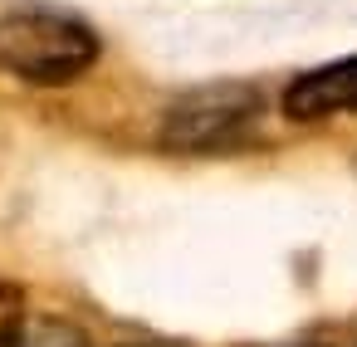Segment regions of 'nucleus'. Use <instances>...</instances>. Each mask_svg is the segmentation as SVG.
<instances>
[{"label":"nucleus","mask_w":357,"mask_h":347,"mask_svg":"<svg viewBox=\"0 0 357 347\" xmlns=\"http://www.w3.org/2000/svg\"><path fill=\"white\" fill-rule=\"evenodd\" d=\"M98 64V35L64 10L25 6L0 15V74L35 88H64Z\"/></svg>","instance_id":"f257e3e1"},{"label":"nucleus","mask_w":357,"mask_h":347,"mask_svg":"<svg viewBox=\"0 0 357 347\" xmlns=\"http://www.w3.org/2000/svg\"><path fill=\"white\" fill-rule=\"evenodd\" d=\"M264 123V93L255 84H201L167 103L157 147L172 157H215L250 142Z\"/></svg>","instance_id":"f03ea898"},{"label":"nucleus","mask_w":357,"mask_h":347,"mask_svg":"<svg viewBox=\"0 0 357 347\" xmlns=\"http://www.w3.org/2000/svg\"><path fill=\"white\" fill-rule=\"evenodd\" d=\"M337 113H357V59L323 64L313 74H298L284 88V118L289 123H323Z\"/></svg>","instance_id":"7ed1b4c3"},{"label":"nucleus","mask_w":357,"mask_h":347,"mask_svg":"<svg viewBox=\"0 0 357 347\" xmlns=\"http://www.w3.org/2000/svg\"><path fill=\"white\" fill-rule=\"evenodd\" d=\"M20 347H89V337L69 323V318H54V313H35Z\"/></svg>","instance_id":"20e7f679"},{"label":"nucleus","mask_w":357,"mask_h":347,"mask_svg":"<svg viewBox=\"0 0 357 347\" xmlns=\"http://www.w3.org/2000/svg\"><path fill=\"white\" fill-rule=\"evenodd\" d=\"M25 327H30V313H25V293H20V284L0 279V347H20Z\"/></svg>","instance_id":"39448f33"},{"label":"nucleus","mask_w":357,"mask_h":347,"mask_svg":"<svg viewBox=\"0 0 357 347\" xmlns=\"http://www.w3.org/2000/svg\"><path fill=\"white\" fill-rule=\"evenodd\" d=\"M132 347H147V342H132Z\"/></svg>","instance_id":"423d86ee"},{"label":"nucleus","mask_w":357,"mask_h":347,"mask_svg":"<svg viewBox=\"0 0 357 347\" xmlns=\"http://www.w3.org/2000/svg\"><path fill=\"white\" fill-rule=\"evenodd\" d=\"M308 347H318V342H308Z\"/></svg>","instance_id":"0eeeda50"}]
</instances>
